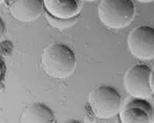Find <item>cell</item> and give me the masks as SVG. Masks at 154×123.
I'll return each instance as SVG.
<instances>
[{
  "instance_id": "6da1fadb",
  "label": "cell",
  "mask_w": 154,
  "mask_h": 123,
  "mask_svg": "<svg viewBox=\"0 0 154 123\" xmlns=\"http://www.w3.org/2000/svg\"><path fill=\"white\" fill-rule=\"evenodd\" d=\"M76 56L69 47L64 44H52L43 50L41 65L49 76L56 80H65L74 73Z\"/></svg>"
},
{
  "instance_id": "7a4b0ae2",
  "label": "cell",
  "mask_w": 154,
  "mask_h": 123,
  "mask_svg": "<svg viewBox=\"0 0 154 123\" xmlns=\"http://www.w3.org/2000/svg\"><path fill=\"white\" fill-rule=\"evenodd\" d=\"M88 106L95 118L100 119L111 118L121 111V94L111 86H98L89 94Z\"/></svg>"
},
{
  "instance_id": "3957f363",
  "label": "cell",
  "mask_w": 154,
  "mask_h": 123,
  "mask_svg": "<svg viewBox=\"0 0 154 123\" xmlns=\"http://www.w3.org/2000/svg\"><path fill=\"white\" fill-rule=\"evenodd\" d=\"M98 15L107 27L123 28L134 18V4L132 0H103L98 8Z\"/></svg>"
},
{
  "instance_id": "277c9868",
  "label": "cell",
  "mask_w": 154,
  "mask_h": 123,
  "mask_svg": "<svg viewBox=\"0 0 154 123\" xmlns=\"http://www.w3.org/2000/svg\"><path fill=\"white\" fill-rule=\"evenodd\" d=\"M151 69L146 64H135L124 76V86L133 98L148 99L153 94L151 89Z\"/></svg>"
},
{
  "instance_id": "5b68a950",
  "label": "cell",
  "mask_w": 154,
  "mask_h": 123,
  "mask_svg": "<svg viewBox=\"0 0 154 123\" xmlns=\"http://www.w3.org/2000/svg\"><path fill=\"white\" fill-rule=\"evenodd\" d=\"M128 48L137 59L147 61L154 59V28L140 25L133 29L128 37Z\"/></svg>"
},
{
  "instance_id": "8992f818",
  "label": "cell",
  "mask_w": 154,
  "mask_h": 123,
  "mask_svg": "<svg viewBox=\"0 0 154 123\" xmlns=\"http://www.w3.org/2000/svg\"><path fill=\"white\" fill-rule=\"evenodd\" d=\"M120 123H154V106L146 99L133 98L119 113Z\"/></svg>"
},
{
  "instance_id": "52a82bcc",
  "label": "cell",
  "mask_w": 154,
  "mask_h": 123,
  "mask_svg": "<svg viewBox=\"0 0 154 123\" xmlns=\"http://www.w3.org/2000/svg\"><path fill=\"white\" fill-rule=\"evenodd\" d=\"M43 8V0H8L10 13L15 20L23 22L37 20Z\"/></svg>"
},
{
  "instance_id": "ba28073f",
  "label": "cell",
  "mask_w": 154,
  "mask_h": 123,
  "mask_svg": "<svg viewBox=\"0 0 154 123\" xmlns=\"http://www.w3.org/2000/svg\"><path fill=\"white\" fill-rule=\"evenodd\" d=\"M47 13L54 18L73 19L80 10V0H43Z\"/></svg>"
},
{
  "instance_id": "9c48e42d",
  "label": "cell",
  "mask_w": 154,
  "mask_h": 123,
  "mask_svg": "<svg viewBox=\"0 0 154 123\" xmlns=\"http://www.w3.org/2000/svg\"><path fill=\"white\" fill-rule=\"evenodd\" d=\"M20 123H57L50 107L40 103L31 104L23 110Z\"/></svg>"
},
{
  "instance_id": "30bf717a",
  "label": "cell",
  "mask_w": 154,
  "mask_h": 123,
  "mask_svg": "<svg viewBox=\"0 0 154 123\" xmlns=\"http://www.w3.org/2000/svg\"><path fill=\"white\" fill-rule=\"evenodd\" d=\"M47 20L50 21L51 24L55 26V27H58V28H64V27H66L68 25H71L72 23L75 22V18L73 19H69V20H63V19H58V18H54V17L49 15L47 13Z\"/></svg>"
},
{
  "instance_id": "8fae6325",
  "label": "cell",
  "mask_w": 154,
  "mask_h": 123,
  "mask_svg": "<svg viewBox=\"0 0 154 123\" xmlns=\"http://www.w3.org/2000/svg\"><path fill=\"white\" fill-rule=\"evenodd\" d=\"M5 71H6L5 64H4V63L2 62V60L0 59V91L2 90V82H3V80H4Z\"/></svg>"
},
{
  "instance_id": "7c38bea8",
  "label": "cell",
  "mask_w": 154,
  "mask_h": 123,
  "mask_svg": "<svg viewBox=\"0 0 154 123\" xmlns=\"http://www.w3.org/2000/svg\"><path fill=\"white\" fill-rule=\"evenodd\" d=\"M5 34H6V26H5V22H3V20L0 18V43H1L4 38H5Z\"/></svg>"
},
{
  "instance_id": "4fadbf2b",
  "label": "cell",
  "mask_w": 154,
  "mask_h": 123,
  "mask_svg": "<svg viewBox=\"0 0 154 123\" xmlns=\"http://www.w3.org/2000/svg\"><path fill=\"white\" fill-rule=\"evenodd\" d=\"M151 89H152V93L154 94V69L151 73Z\"/></svg>"
},
{
  "instance_id": "5bb4252c",
  "label": "cell",
  "mask_w": 154,
  "mask_h": 123,
  "mask_svg": "<svg viewBox=\"0 0 154 123\" xmlns=\"http://www.w3.org/2000/svg\"><path fill=\"white\" fill-rule=\"evenodd\" d=\"M66 123H81V122H79L78 120H69V121H67Z\"/></svg>"
},
{
  "instance_id": "9a60e30c",
  "label": "cell",
  "mask_w": 154,
  "mask_h": 123,
  "mask_svg": "<svg viewBox=\"0 0 154 123\" xmlns=\"http://www.w3.org/2000/svg\"><path fill=\"white\" fill-rule=\"evenodd\" d=\"M140 2H145V3H148V2H152L154 0H138Z\"/></svg>"
},
{
  "instance_id": "2e32d148",
  "label": "cell",
  "mask_w": 154,
  "mask_h": 123,
  "mask_svg": "<svg viewBox=\"0 0 154 123\" xmlns=\"http://www.w3.org/2000/svg\"><path fill=\"white\" fill-rule=\"evenodd\" d=\"M6 1V0H0V4H2L3 2H5Z\"/></svg>"
},
{
  "instance_id": "e0dca14e",
  "label": "cell",
  "mask_w": 154,
  "mask_h": 123,
  "mask_svg": "<svg viewBox=\"0 0 154 123\" xmlns=\"http://www.w3.org/2000/svg\"><path fill=\"white\" fill-rule=\"evenodd\" d=\"M86 1H95V0H86Z\"/></svg>"
}]
</instances>
